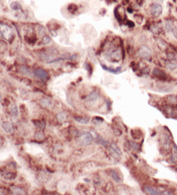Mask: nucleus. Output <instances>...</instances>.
I'll use <instances>...</instances> for the list:
<instances>
[{"label":"nucleus","instance_id":"obj_8","mask_svg":"<svg viewBox=\"0 0 177 195\" xmlns=\"http://www.w3.org/2000/svg\"><path fill=\"white\" fill-rule=\"evenodd\" d=\"M110 152L113 155H114V156H121V151L119 148L115 144H112L110 147Z\"/></svg>","mask_w":177,"mask_h":195},{"label":"nucleus","instance_id":"obj_24","mask_svg":"<svg viewBox=\"0 0 177 195\" xmlns=\"http://www.w3.org/2000/svg\"><path fill=\"white\" fill-rule=\"evenodd\" d=\"M97 142H98L99 144H101V145L104 146V147H106V146L107 145V142H106V141L104 140V139H102L100 136H97Z\"/></svg>","mask_w":177,"mask_h":195},{"label":"nucleus","instance_id":"obj_12","mask_svg":"<svg viewBox=\"0 0 177 195\" xmlns=\"http://www.w3.org/2000/svg\"><path fill=\"white\" fill-rule=\"evenodd\" d=\"M2 127L7 133H11L13 132V125L9 122H3L2 123Z\"/></svg>","mask_w":177,"mask_h":195},{"label":"nucleus","instance_id":"obj_9","mask_svg":"<svg viewBox=\"0 0 177 195\" xmlns=\"http://www.w3.org/2000/svg\"><path fill=\"white\" fill-rule=\"evenodd\" d=\"M144 191L147 192L148 194H151V195H159L163 193V192H160L159 190L155 189V188L151 186H144Z\"/></svg>","mask_w":177,"mask_h":195},{"label":"nucleus","instance_id":"obj_18","mask_svg":"<svg viewBox=\"0 0 177 195\" xmlns=\"http://www.w3.org/2000/svg\"><path fill=\"white\" fill-rule=\"evenodd\" d=\"M57 118H58V120H59V122H60V123L65 122L67 120V114L65 112H59V113H58Z\"/></svg>","mask_w":177,"mask_h":195},{"label":"nucleus","instance_id":"obj_7","mask_svg":"<svg viewBox=\"0 0 177 195\" xmlns=\"http://www.w3.org/2000/svg\"><path fill=\"white\" fill-rule=\"evenodd\" d=\"M152 74L155 76V77H157L159 79H165L167 77V74L165 73V72L160 70V69H159V68H154V69H153Z\"/></svg>","mask_w":177,"mask_h":195},{"label":"nucleus","instance_id":"obj_4","mask_svg":"<svg viewBox=\"0 0 177 195\" xmlns=\"http://www.w3.org/2000/svg\"><path fill=\"white\" fill-rule=\"evenodd\" d=\"M151 15L154 16V17H158L162 13V6L161 4H158V3H154L151 5Z\"/></svg>","mask_w":177,"mask_h":195},{"label":"nucleus","instance_id":"obj_25","mask_svg":"<svg viewBox=\"0 0 177 195\" xmlns=\"http://www.w3.org/2000/svg\"><path fill=\"white\" fill-rule=\"evenodd\" d=\"M129 145H130V147H131L132 149H134V150H136V151L138 150L139 146L137 145V144L135 143V142H132V141H129Z\"/></svg>","mask_w":177,"mask_h":195},{"label":"nucleus","instance_id":"obj_15","mask_svg":"<svg viewBox=\"0 0 177 195\" xmlns=\"http://www.w3.org/2000/svg\"><path fill=\"white\" fill-rule=\"evenodd\" d=\"M169 144H170V140L167 135H165L162 137V145L166 149L169 147Z\"/></svg>","mask_w":177,"mask_h":195},{"label":"nucleus","instance_id":"obj_13","mask_svg":"<svg viewBox=\"0 0 177 195\" xmlns=\"http://www.w3.org/2000/svg\"><path fill=\"white\" fill-rule=\"evenodd\" d=\"M110 176H111V178L115 181V182H117V183L121 182V178H120V177L119 176L117 171H115L114 169H112V170L110 171Z\"/></svg>","mask_w":177,"mask_h":195},{"label":"nucleus","instance_id":"obj_1","mask_svg":"<svg viewBox=\"0 0 177 195\" xmlns=\"http://www.w3.org/2000/svg\"><path fill=\"white\" fill-rule=\"evenodd\" d=\"M93 140V136L90 133H83L79 137L78 142L81 146H86L88 144H90Z\"/></svg>","mask_w":177,"mask_h":195},{"label":"nucleus","instance_id":"obj_19","mask_svg":"<svg viewBox=\"0 0 177 195\" xmlns=\"http://www.w3.org/2000/svg\"><path fill=\"white\" fill-rule=\"evenodd\" d=\"M167 67L168 69H170V70H174V69L177 68V62L174 61V60H171L170 62L167 63Z\"/></svg>","mask_w":177,"mask_h":195},{"label":"nucleus","instance_id":"obj_16","mask_svg":"<svg viewBox=\"0 0 177 195\" xmlns=\"http://www.w3.org/2000/svg\"><path fill=\"white\" fill-rule=\"evenodd\" d=\"M10 7H11V9H13V10L18 11V10H20V9H21V4L17 1H13L11 3Z\"/></svg>","mask_w":177,"mask_h":195},{"label":"nucleus","instance_id":"obj_6","mask_svg":"<svg viewBox=\"0 0 177 195\" xmlns=\"http://www.w3.org/2000/svg\"><path fill=\"white\" fill-rule=\"evenodd\" d=\"M39 103L41 104V106L44 107V108H52L53 106L52 101L49 98H42L39 101Z\"/></svg>","mask_w":177,"mask_h":195},{"label":"nucleus","instance_id":"obj_2","mask_svg":"<svg viewBox=\"0 0 177 195\" xmlns=\"http://www.w3.org/2000/svg\"><path fill=\"white\" fill-rule=\"evenodd\" d=\"M165 27H166V30L167 33L171 34L173 36L177 38V28L173 22L170 21V20H167L165 22Z\"/></svg>","mask_w":177,"mask_h":195},{"label":"nucleus","instance_id":"obj_3","mask_svg":"<svg viewBox=\"0 0 177 195\" xmlns=\"http://www.w3.org/2000/svg\"><path fill=\"white\" fill-rule=\"evenodd\" d=\"M137 54H138L139 57H143V58H149L151 56V51L150 49L147 48L146 46H143V47H141L140 50H138Z\"/></svg>","mask_w":177,"mask_h":195},{"label":"nucleus","instance_id":"obj_23","mask_svg":"<svg viewBox=\"0 0 177 195\" xmlns=\"http://www.w3.org/2000/svg\"><path fill=\"white\" fill-rule=\"evenodd\" d=\"M175 98H177L176 96H167V101L171 103H175L177 102V99Z\"/></svg>","mask_w":177,"mask_h":195},{"label":"nucleus","instance_id":"obj_21","mask_svg":"<svg viewBox=\"0 0 177 195\" xmlns=\"http://www.w3.org/2000/svg\"><path fill=\"white\" fill-rule=\"evenodd\" d=\"M52 42V40H51V37L48 36H43V39H42V43H43V44L46 45V44H49V43Z\"/></svg>","mask_w":177,"mask_h":195},{"label":"nucleus","instance_id":"obj_17","mask_svg":"<svg viewBox=\"0 0 177 195\" xmlns=\"http://www.w3.org/2000/svg\"><path fill=\"white\" fill-rule=\"evenodd\" d=\"M12 192L14 194H26V192L20 187H12Z\"/></svg>","mask_w":177,"mask_h":195},{"label":"nucleus","instance_id":"obj_11","mask_svg":"<svg viewBox=\"0 0 177 195\" xmlns=\"http://www.w3.org/2000/svg\"><path fill=\"white\" fill-rule=\"evenodd\" d=\"M102 68H104V70L109 72V73H114V74H118L120 73V72H121V67H118V68H109V67H107L106 66H104V64H101Z\"/></svg>","mask_w":177,"mask_h":195},{"label":"nucleus","instance_id":"obj_14","mask_svg":"<svg viewBox=\"0 0 177 195\" xmlns=\"http://www.w3.org/2000/svg\"><path fill=\"white\" fill-rule=\"evenodd\" d=\"M10 112H11V115L13 116V117H17L18 115H19V112H18V108L17 106L15 105V104H12L10 106Z\"/></svg>","mask_w":177,"mask_h":195},{"label":"nucleus","instance_id":"obj_20","mask_svg":"<svg viewBox=\"0 0 177 195\" xmlns=\"http://www.w3.org/2000/svg\"><path fill=\"white\" fill-rule=\"evenodd\" d=\"M74 120L78 123H81V124H88V119L85 117H74Z\"/></svg>","mask_w":177,"mask_h":195},{"label":"nucleus","instance_id":"obj_27","mask_svg":"<svg viewBox=\"0 0 177 195\" xmlns=\"http://www.w3.org/2000/svg\"><path fill=\"white\" fill-rule=\"evenodd\" d=\"M173 155H177V146H176V144H174V143L173 145Z\"/></svg>","mask_w":177,"mask_h":195},{"label":"nucleus","instance_id":"obj_10","mask_svg":"<svg viewBox=\"0 0 177 195\" xmlns=\"http://www.w3.org/2000/svg\"><path fill=\"white\" fill-rule=\"evenodd\" d=\"M99 98V94L97 91H93L90 93L87 97V101L90 103H93V102H96L97 99Z\"/></svg>","mask_w":177,"mask_h":195},{"label":"nucleus","instance_id":"obj_26","mask_svg":"<svg viewBox=\"0 0 177 195\" xmlns=\"http://www.w3.org/2000/svg\"><path fill=\"white\" fill-rule=\"evenodd\" d=\"M38 34H39V36H45V29L43 28V27H38Z\"/></svg>","mask_w":177,"mask_h":195},{"label":"nucleus","instance_id":"obj_5","mask_svg":"<svg viewBox=\"0 0 177 195\" xmlns=\"http://www.w3.org/2000/svg\"><path fill=\"white\" fill-rule=\"evenodd\" d=\"M34 74L36 78L40 79L41 80H46L48 78V73H46L43 69H41V68L36 69V70L34 71Z\"/></svg>","mask_w":177,"mask_h":195},{"label":"nucleus","instance_id":"obj_22","mask_svg":"<svg viewBox=\"0 0 177 195\" xmlns=\"http://www.w3.org/2000/svg\"><path fill=\"white\" fill-rule=\"evenodd\" d=\"M20 72H21L23 74H25V75H30V72L29 70V68L26 67V66H21V67H20Z\"/></svg>","mask_w":177,"mask_h":195}]
</instances>
